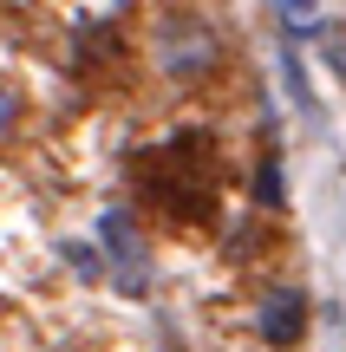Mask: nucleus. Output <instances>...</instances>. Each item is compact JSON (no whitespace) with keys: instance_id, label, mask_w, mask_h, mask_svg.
<instances>
[{"instance_id":"f03ea898","label":"nucleus","mask_w":346,"mask_h":352,"mask_svg":"<svg viewBox=\"0 0 346 352\" xmlns=\"http://www.w3.org/2000/svg\"><path fill=\"white\" fill-rule=\"evenodd\" d=\"M151 39H157V65H164L177 85H196V78H209V72H216V59H222L216 26L196 20V13H164Z\"/></svg>"},{"instance_id":"20e7f679","label":"nucleus","mask_w":346,"mask_h":352,"mask_svg":"<svg viewBox=\"0 0 346 352\" xmlns=\"http://www.w3.org/2000/svg\"><path fill=\"white\" fill-rule=\"evenodd\" d=\"M255 333L268 346H301V333H307V294H294V287H274L268 300H261V314H255Z\"/></svg>"},{"instance_id":"1a4fd4ad","label":"nucleus","mask_w":346,"mask_h":352,"mask_svg":"<svg viewBox=\"0 0 346 352\" xmlns=\"http://www.w3.org/2000/svg\"><path fill=\"white\" fill-rule=\"evenodd\" d=\"M13 131H20V98H13V91L0 85V144H7Z\"/></svg>"},{"instance_id":"0eeeda50","label":"nucleus","mask_w":346,"mask_h":352,"mask_svg":"<svg viewBox=\"0 0 346 352\" xmlns=\"http://www.w3.org/2000/svg\"><path fill=\"white\" fill-rule=\"evenodd\" d=\"M281 20H288V33H314L321 26V0H281Z\"/></svg>"},{"instance_id":"7ed1b4c3","label":"nucleus","mask_w":346,"mask_h":352,"mask_svg":"<svg viewBox=\"0 0 346 352\" xmlns=\"http://www.w3.org/2000/svg\"><path fill=\"white\" fill-rule=\"evenodd\" d=\"M98 254H105V280H118L125 294H151V248H144L131 209L98 215Z\"/></svg>"},{"instance_id":"f257e3e1","label":"nucleus","mask_w":346,"mask_h":352,"mask_svg":"<svg viewBox=\"0 0 346 352\" xmlns=\"http://www.w3.org/2000/svg\"><path fill=\"white\" fill-rule=\"evenodd\" d=\"M138 176H144V189H151V202L164 215L209 222V209H216V157H209V138H196V131L170 138L164 151H151L138 164Z\"/></svg>"},{"instance_id":"423d86ee","label":"nucleus","mask_w":346,"mask_h":352,"mask_svg":"<svg viewBox=\"0 0 346 352\" xmlns=\"http://www.w3.org/2000/svg\"><path fill=\"white\" fill-rule=\"evenodd\" d=\"M255 202H261V209H281V202H288V176H281V157H261V170H255Z\"/></svg>"},{"instance_id":"6e6552de","label":"nucleus","mask_w":346,"mask_h":352,"mask_svg":"<svg viewBox=\"0 0 346 352\" xmlns=\"http://www.w3.org/2000/svg\"><path fill=\"white\" fill-rule=\"evenodd\" d=\"M65 261H72V267H78L85 280H98V274H105V254H91L85 241H65Z\"/></svg>"},{"instance_id":"39448f33","label":"nucleus","mask_w":346,"mask_h":352,"mask_svg":"<svg viewBox=\"0 0 346 352\" xmlns=\"http://www.w3.org/2000/svg\"><path fill=\"white\" fill-rule=\"evenodd\" d=\"M281 85H288V98H294V111L307 118V124H327L321 98H314V85H307V65H301V52H294V39L281 46Z\"/></svg>"}]
</instances>
